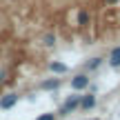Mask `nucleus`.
Instances as JSON below:
<instances>
[{
  "label": "nucleus",
  "mask_w": 120,
  "mask_h": 120,
  "mask_svg": "<svg viewBox=\"0 0 120 120\" xmlns=\"http://www.w3.org/2000/svg\"><path fill=\"white\" fill-rule=\"evenodd\" d=\"M76 107H80V96H71V98L67 100V102L62 105V109H60V113L62 116H67V113H71Z\"/></svg>",
  "instance_id": "1"
},
{
  "label": "nucleus",
  "mask_w": 120,
  "mask_h": 120,
  "mask_svg": "<svg viewBox=\"0 0 120 120\" xmlns=\"http://www.w3.org/2000/svg\"><path fill=\"white\" fill-rule=\"evenodd\" d=\"M71 87H73V89H76V91L85 89V87H89V78H87L85 73H80V76H76V78H73V80H71Z\"/></svg>",
  "instance_id": "2"
},
{
  "label": "nucleus",
  "mask_w": 120,
  "mask_h": 120,
  "mask_svg": "<svg viewBox=\"0 0 120 120\" xmlns=\"http://www.w3.org/2000/svg\"><path fill=\"white\" fill-rule=\"evenodd\" d=\"M16 102H18V96L16 94H7V96H2V100H0V109H11Z\"/></svg>",
  "instance_id": "3"
},
{
  "label": "nucleus",
  "mask_w": 120,
  "mask_h": 120,
  "mask_svg": "<svg viewBox=\"0 0 120 120\" xmlns=\"http://www.w3.org/2000/svg\"><path fill=\"white\" fill-rule=\"evenodd\" d=\"M94 105H96V96H82V98H80V107L82 109H91V107H94Z\"/></svg>",
  "instance_id": "4"
},
{
  "label": "nucleus",
  "mask_w": 120,
  "mask_h": 120,
  "mask_svg": "<svg viewBox=\"0 0 120 120\" xmlns=\"http://www.w3.org/2000/svg\"><path fill=\"white\" fill-rule=\"evenodd\" d=\"M109 62H111V67H120V47H116L111 51V58H109Z\"/></svg>",
  "instance_id": "5"
},
{
  "label": "nucleus",
  "mask_w": 120,
  "mask_h": 120,
  "mask_svg": "<svg viewBox=\"0 0 120 120\" xmlns=\"http://www.w3.org/2000/svg\"><path fill=\"white\" fill-rule=\"evenodd\" d=\"M49 69L56 71V73H64V71H67V64H62V62H51V64H49Z\"/></svg>",
  "instance_id": "6"
},
{
  "label": "nucleus",
  "mask_w": 120,
  "mask_h": 120,
  "mask_svg": "<svg viewBox=\"0 0 120 120\" xmlns=\"http://www.w3.org/2000/svg\"><path fill=\"white\" fill-rule=\"evenodd\" d=\"M58 85H60V82L56 80V78H53V80H45L40 87H42V89H58Z\"/></svg>",
  "instance_id": "7"
},
{
  "label": "nucleus",
  "mask_w": 120,
  "mask_h": 120,
  "mask_svg": "<svg viewBox=\"0 0 120 120\" xmlns=\"http://www.w3.org/2000/svg\"><path fill=\"white\" fill-rule=\"evenodd\" d=\"M100 62H102L100 58H94L91 62H87V69H98V67H100Z\"/></svg>",
  "instance_id": "8"
},
{
  "label": "nucleus",
  "mask_w": 120,
  "mask_h": 120,
  "mask_svg": "<svg viewBox=\"0 0 120 120\" xmlns=\"http://www.w3.org/2000/svg\"><path fill=\"white\" fill-rule=\"evenodd\" d=\"M87 20H89V13H87V11H80V16H78V22H80V25H87Z\"/></svg>",
  "instance_id": "9"
},
{
  "label": "nucleus",
  "mask_w": 120,
  "mask_h": 120,
  "mask_svg": "<svg viewBox=\"0 0 120 120\" xmlns=\"http://www.w3.org/2000/svg\"><path fill=\"white\" fill-rule=\"evenodd\" d=\"M38 120H56V116H53V113H45V116H40Z\"/></svg>",
  "instance_id": "10"
},
{
  "label": "nucleus",
  "mask_w": 120,
  "mask_h": 120,
  "mask_svg": "<svg viewBox=\"0 0 120 120\" xmlns=\"http://www.w3.org/2000/svg\"><path fill=\"white\" fill-rule=\"evenodd\" d=\"M4 80H7V71H4V69H0V85H2Z\"/></svg>",
  "instance_id": "11"
},
{
  "label": "nucleus",
  "mask_w": 120,
  "mask_h": 120,
  "mask_svg": "<svg viewBox=\"0 0 120 120\" xmlns=\"http://www.w3.org/2000/svg\"><path fill=\"white\" fill-rule=\"evenodd\" d=\"M107 4H116V2H120V0H105Z\"/></svg>",
  "instance_id": "12"
}]
</instances>
